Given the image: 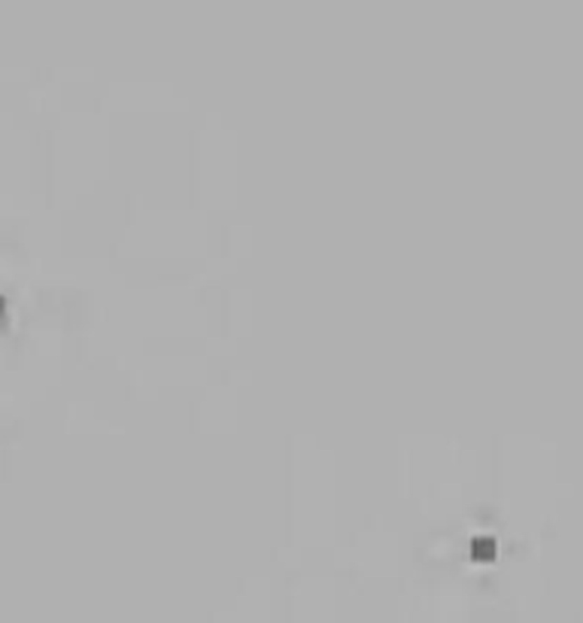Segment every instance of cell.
<instances>
[{"label":"cell","instance_id":"1","mask_svg":"<svg viewBox=\"0 0 583 623\" xmlns=\"http://www.w3.org/2000/svg\"><path fill=\"white\" fill-rule=\"evenodd\" d=\"M468 554H471L474 563H492L495 554H498V544H495L492 535H474L471 544H468Z\"/></svg>","mask_w":583,"mask_h":623},{"label":"cell","instance_id":"2","mask_svg":"<svg viewBox=\"0 0 583 623\" xmlns=\"http://www.w3.org/2000/svg\"><path fill=\"white\" fill-rule=\"evenodd\" d=\"M4 326H6V298L0 295V328H4Z\"/></svg>","mask_w":583,"mask_h":623}]
</instances>
